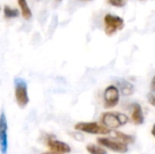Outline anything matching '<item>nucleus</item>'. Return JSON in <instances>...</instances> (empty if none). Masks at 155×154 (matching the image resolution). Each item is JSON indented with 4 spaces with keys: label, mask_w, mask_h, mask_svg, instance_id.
I'll use <instances>...</instances> for the list:
<instances>
[{
    "label": "nucleus",
    "mask_w": 155,
    "mask_h": 154,
    "mask_svg": "<svg viewBox=\"0 0 155 154\" xmlns=\"http://www.w3.org/2000/svg\"><path fill=\"white\" fill-rule=\"evenodd\" d=\"M18 5L21 8V12H22V15L25 19L28 20L32 17V12L31 9L29 8L26 0H17Z\"/></svg>",
    "instance_id": "nucleus-12"
},
{
    "label": "nucleus",
    "mask_w": 155,
    "mask_h": 154,
    "mask_svg": "<svg viewBox=\"0 0 155 154\" xmlns=\"http://www.w3.org/2000/svg\"><path fill=\"white\" fill-rule=\"evenodd\" d=\"M148 101L150 103L151 105L154 106L155 107V94L153 93H149L148 94Z\"/></svg>",
    "instance_id": "nucleus-16"
},
{
    "label": "nucleus",
    "mask_w": 155,
    "mask_h": 154,
    "mask_svg": "<svg viewBox=\"0 0 155 154\" xmlns=\"http://www.w3.org/2000/svg\"><path fill=\"white\" fill-rule=\"evenodd\" d=\"M114 137L121 143H125V144H129V143H133L134 142V137L132 136V135H129V134H125L124 133H121V132H114Z\"/></svg>",
    "instance_id": "nucleus-11"
},
{
    "label": "nucleus",
    "mask_w": 155,
    "mask_h": 154,
    "mask_svg": "<svg viewBox=\"0 0 155 154\" xmlns=\"http://www.w3.org/2000/svg\"><path fill=\"white\" fill-rule=\"evenodd\" d=\"M116 85H117L116 87L118 88V90L124 96H130V95H132L134 93V85L130 82H128V81H126L124 79L117 80L116 81Z\"/></svg>",
    "instance_id": "nucleus-9"
},
{
    "label": "nucleus",
    "mask_w": 155,
    "mask_h": 154,
    "mask_svg": "<svg viewBox=\"0 0 155 154\" xmlns=\"http://www.w3.org/2000/svg\"><path fill=\"white\" fill-rule=\"evenodd\" d=\"M152 134L153 135V137H155V124L153 126V129H152Z\"/></svg>",
    "instance_id": "nucleus-18"
},
{
    "label": "nucleus",
    "mask_w": 155,
    "mask_h": 154,
    "mask_svg": "<svg viewBox=\"0 0 155 154\" xmlns=\"http://www.w3.org/2000/svg\"><path fill=\"white\" fill-rule=\"evenodd\" d=\"M151 89L152 91H155V76L153 78L152 83H151Z\"/></svg>",
    "instance_id": "nucleus-17"
},
{
    "label": "nucleus",
    "mask_w": 155,
    "mask_h": 154,
    "mask_svg": "<svg viewBox=\"0 0 155 154\" xmlns=\"http://www.w3.org/2000/svg\"><path fill=\"white\" fill-rule=\"evenodd\" d=\"M7 120L4 111L0 114V152L2 154H6L8 148L7 141Z\"/></svg>",
    "instance_id": "nucleus-6"
},
{
    "label": "nucleus",
    "mask_w": 155,
    "mask_h": 154,
    "mask_svg": "<svg viewBox=\"0 0 155 154\" xmlns=\"http://www.w3.org/2000/svg\"><path fill=\"white\" fill-rule=\"evenodd\" d=\"M119 90L114 85H109L104 91V107L107 109L114 108L119 103Z\"/></svg>",
    "instance_id": "nucleus-5"
},
{
    "label": "nucleus",
    "mask_w": 155,
    "mask_h": 154,
    "mask_svg": "<svg viewBox=\"0 0 155 154\" xmlns=\"http://www.w3.org/2000/svg\"><path fill=\"white\" fill-rule=\"evenodd\" d=\"M74 129L76 131L84 132V133H90V134H96V135H105V134H109L111 133L110 129H108L104 125L100 124L95 122L78 123L74 125Z\"/></svg>",
    "instance_id": "nucleus-2"
},
{
    "label": "nucleus",
    "mask_w": 155,
    "mask_h": 154,
    "mask_svg": "<svg viewBox=\"0 0 155 154\" xmlns=\"http://www.w3.org/2000/svg\"><path fill=\"white\" fill-rule=\"evenodd\" d=\"M42 154H58V153H54V152H45V153H42Z\"/></svg>",
    "instance_id": "nucleus-19"
},
{
    "label": "nucleus",
    "mask_w": 155,
    "mask_h": 154,
    "mask_svg": "<svg viewBox=\"0 0 155 154\" xmlns=\"http://www.w3.org/2000/svg\"><path fill=\"white\" fill-rule=\"evenodd\" d=\"M46 145L54 153H69L71 152V148L67 143L61 142V141L54 140V139H51V138L47 139Z\"/></svg>",
    "instance_id": "nucleus-8"
},
{
    "label": "nucleus",
    "mask_w": 155,
    "mask_h": 154,
    "mask_svg": "<svg viewBox=\"0 0 155 154\" xmlns=\"http://www.w3.org/2000/svg\"><path fill=\"white\" fill-rule=\"evenodd\" d=\"M86 150L90 154H107V152L104 148L99 147L94 144H88L86 146Z\"/></svg>",
    "instance_id": "nucleus-13"
},
{
    "label": "nucleus",
    "mask_w": 155,
    "mask_h": 154,
    "mask_svg": "<svg viewBox=\"0 0 155 154\" xmlns=\"http://www.w3.org/2000/svg\"><path fill=\"white\" fill-rule=\"evenodd\" d=\"M55 1H57V2H61L62 0H55Z\"/></svg>",
    "instance_id": "nucleus-20"
},
{
    "label": "nucleus",
    "mask_w": 155,
    "mask_h": 154,
    "mask_svg": "<svg viewBox=\"0 0 155 154\" xmlns=\"http://www.w3.org/2000/svg\"><path fill=\"white\" fill-rule=\"evenodd\" d=\"M37 1H39V0H37Z\"/></svg>",
    "instance_id": "nucleus-22"
},
{
    "label": "nucleus",
    "mask_w": 155,
    "mask_h": 154,
    "mask_svg": "<svg viewBox=\"0 0 155 154\" xmlns=\"http://www.w3.org/2000/svg\"><path fill=\"white\" fill-rule=\"evenodd\" d=\"M15 84V96L16 103L19 107L25 108L29 103L27 84L24 79L15 78L14 81Z\"/></svg>",
    "instance_id": "nucleus-3"
},
{
    "label": "nucleus",
    "mask_w": 155,
    "mask_h": 154,
    "mask_svg": "<svg viewBox=\"0 0 155 154\" xmlns=\"http://www.w3.org/2000/svg\"><path fill=\"white\" fill-rule=\"evenodd\" d=\"M104 25H105V34L107 35H113L118 30H122L124 26V22L122 17L115 16L110 14H107L104 16Z\"/></svg>",
    "instance_id": "nucleus-4"
},
{
    "label": "nucleus",
    "mask_w": 155,
    "mask_h": 154,
    "mask_svg": "<svg viewBox=\"0 0 155 154\" xmlns=\"http://www.w3.org/2000/svg\"><path fill=\"white\" fill-rule=\"evenodd\" d=\"M4 15L7 18H14L19 15V11L17 9H13L8 5H5L4 7Z\"/></svg>",
    "instance_id": "nucleus-14"
},
{
    "label": "nucleus",
    "mask_w": 155,
    "mask_h": 154,
    "mask_svg": "<svg viewBox=\"0 0 155 154\" xmlns=\"http://www.w3.org/2000/svg\"><path fill=\"white\" fill-rule=\"evenodd\" d=\"M0 9H1V7H0Z\"/></svg>",
    "instance_id": "nucleus-21"
},
{
    "label": "nucleus",
    "mask_w": 155,
    "mask_h": 154,
    "mask_svg": "<svg viewBox=\"0 0 155 154\" xmlns=\"http://www.w3.org/2000/svg\"><path fill=\"white\" fill-rule=\"evenodd\" d=\"M132 119H133V122L136 125L143 124V122H144V116H143V112L142 106L137 103L133 104Z\"/></svg>",
    "instance_id": "nucleus-10"
},
{
    "label": "nucleus",
    "mask_w": 155,
    "mask_h": 154,
    "mask_svg": "<svg viewBox=\"0 0 155 154\" xmlns=\"http://www.w3.org/2000/svg\"><path fill=\"white\" fill-rule=\"evenodd\" d=\"M101 122L103 125L111 130L117 129L120 126L126 124L129 122V118L127 117V115L121 113L106 112L102 114Z\"/></svg>",
    "instance_id": "nucleus-1"
},
{
    "label": "nucleus",
    "mask_w": 155,
    "mask_h": 154,
    "mask_svg": "<svg viewBox=\"0 0 155 154\" xmlns=\"http://www.w3.org/2000/svg\"><path fill=\"white\" fill-rule=\"evenodd\" d=\"M97 143L100 145L104 146L105 148H107L111 151H114L115 152L125 153L126 152H128L127 144L123 143L119 141H114L109 138H98Z\"/></svg>",
    "instance_id": "nucleus-7"
},
{
    "label": "nucleus",
    "mask_w": 155,
    "mask_h": 154,
    "mask_svg": "<svg viewBox=\"0 0 155 154\" xmlns=\"http://www.w3.org/2000/svg\"><path fill=\"white\" fill-rule=\"evenodd\" d=\"M108 3L115 7H124L126 5L127 0H108Z\"/></svg>",
    "instance_id": "nucleus-15"
}]
</instances>
